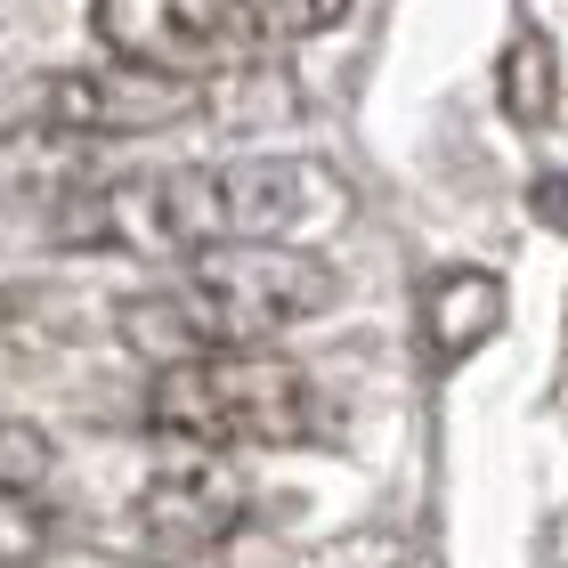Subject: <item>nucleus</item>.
Returning a JSON list of instances; mask_svg holds the SVG:
<instances>
[{
    "instance_id": "f257e3e1",
    "label": "nucleus",
    "mask_w": 568,
    "mask_h": 568,
    "mask_svg": "<svg viewBox=\"0 0 568 568\" xmlns=\"http://www.w3.org/2000/svg\"><path fill=\"white\" fill-rule=\"evenodd\" d=\"M325 203V179L293 154H236L195 171H139L98 179L49 212V236L82 252H139V261H187L212 244H284Z\"/></svg>"
},
{
    "instance_id": "f03ea898",
    "label": "nucleus",
    "mask_w": 568,
    "mask_h": 568,
    "mask_svg": "<svg viewBox=\"0 0 568 568\" xmlns=\"http://www.w3.org/2000/svg\"><path fill=\"white\" fill-rule=\"evenodd\" d=\"M342 276L317 252L293 244H212L187 252L163 284H146L114 308V342L171 366V357H203V349H252L276 342L308 317H325Z\"/></svg>"
},
{
    "instance_id": "7ed1b4c3",
    "label": "nucleus",
    "mask_w": 568,
    "mask_h": 568,
    "mask_svg": "<svg viewBox=\"0 0 568 568\" xmlns=\"http://www.w3.org/2000/svg\"><path fill=\"white\" fill-rule=\"evenodd\" d=\"M139 423L154 438H187V447H308V438H333L342 406L293 357H261L252 342L154 366V382L139 390Z\"/></svg>"
},
{
    "instance_id": "20e7f679",
    "label": "nucleus",
    "mask_w": 568,
    "mask_h": 568,
    "mask_svg": "<svg viewBox=\"0 0 568 568\" xmlns=\"http://www.w3.org/2000/svg\"><path fill=\"white\" fill-rule=\"evenodd\" d=\"M90 24L114 58H139L154 73H187V82L261 49L244 0H90Z\"/></svg>"
},
{
    "instance_id": "39448f33",
    "label": "nucleus",
    "mask_w": 568,
    "mask_h": 568,
    "mask_svg": "<svg viewBox=\"0 0 568 568\" xmlns=\"http://www.w3.org/2000/svg\"><path fill=\"white\" fill-rule=\"evenodd\" d=\"M41 114L73 122L90 139H139V131H171L195 114V82L187 73H154L139 58L114 65H73L58 82H41Z\"/></svg>"
},
{
    "instance_id": "423d86ee",
    "label": "nucleus",
    "mask_w": 568,
    "mask_h": 568,
    "mask_svg": "<svg viewBox=\"0 0 568 568\" xmlns=\"http://www.w3.org/2000/svg\"><path fill=\"white\" fill-rule=\"evenodd\" d=\"M244 520H252V479L236 463H220L212 447H203V463H171L163 479H146V496L131 504V528L171 560L220 552Z\"/></svg>"
},
{
    "instance_id": "0eeeda50",
    "label": "nucleus",
    "mask_w": 568,
    "mask_h": 568,
    "mask_svg": "<svg viewBox=\"0 0 568 568\" xmlns=\"http://www.w3.org/2000/svg\"><path fill=\"white\" fill-rule=\"evenodd\" d=\"M106 179V163H98V139L73 131V122L41 114V122H17V131H0V195L33 203V212L49 220L65 195H82Z\"/></svg>"
},
{
    "instance_id": "6e6552de",
    "label": "nucleus",
    "mask_w": 568,
    "mask_h": 568,
    "mask_svg": "<svg viewBox=\"0 0 568 568\" xmlns=\"http://www.w3.org/2000/svg\"><path fill=\"white\" fill-rule=\"evenodd\" d=\"M496 325H504V284L487 268L438 276V293H430V349L438 357H471Z\"/></svg>"
},
{
    "instance_id": "1a4fd4ad",
    "label": "nucleus",
    "mask_w": 568,
    "mask_h": 568,
    "mask_svg": "<svg viewBox=\"0 0 568 568\" xmlns=\"http://www.w3.org/2000/svg\"><path fill=\"white\" fill-rule=\"evenodd\" d=\"M552 90H560V73H552V41L545 33H520L504 49V114L511 122H552Z\"/></svg>"
},
{
    "instance_id": "9d476101",
    "label": "nucleus",
    "mask_w": 568,
    "mask_h": 568,
    "mask_svg": "<svg viewBox=\"0 0 568 568\" xmlns=\"http://www.w3.org/2000/svg\"><path fill=\"white\" fill-rule=\"evenodd\" d=\"M49 536H58V520H49L41 487H0V568H33Z\"/></svg>"
},
{
    "instance_id": "9b49d317",
    "label": "nucleus",
    "mask_w": 568,
    "mask_h": 568,
    "mask_svg": "<svg viewBox=\"0 0 568 568\" xmlns=\"http://www.w3.org/2000/svg\"><path fill=\"white\" fill-rule=\"evenodd\" d=\"M244 9H252V33L261 41H308L325 24H342L349 0H244Z\"/></svg>"
},
{
    "instance_id": "f8f14e48",
    "label": "nucleus",
    "mask_w": 568,
    "mask_h": 568,
    "mask_svg": "<svg viewBox=\"0 0 568 568\" xmlns=\"http://www.w3.org/2000/svg\"><path fill=\"white\" fill-rule=\"evenodd\" d=\"M49 463H58V447H49V430L0 415V487H41Z\"/></svg>"
},
{
    "instance_id": "ddd939ff",
    "label": "nucleus",
    "mask_w": 568,
    "mask_h": 568,
    "mask_svg": "<svg viewBox=\"0 0 568 568\" xmlns=\"http://www.w3.org/2000/svg\"><path fill=\"white\" fill-rule=\"evenodd\" d=\"M536 220H545V227H560V236H568V171L536 179Z\"/></svg>"
}]
</instances>
